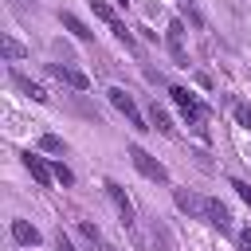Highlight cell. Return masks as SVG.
Masks as SVG:
<instances>
[{"mask_svg":"<svg viewBox=\"0 0 251 251\" xmlns=\"http://www.w3.org/2000/svg\"><path fill=\"white\" fill-rule=\"evenodd\" d=\"M129 161H133V169L145 176V180H153V184H169V169L149 153V149H141V145H129Z\"/></svg>","mask_w":251,"mask_h":251,"instance_id":"cell-1","label":"cell"},{"mask_svg":"<svg viewBox=\"0 0 251 251\" xmlns=\"http://www.w3.org/2000/svg\"><path fill=\"white\" fill-rule=\"evenodd\" d=\"M180 114H184V126H188L196 137H208V118H212V110H208L200 98H192L188 106H180Z\"/></svg>","mask_w":251,"mask_h":251,"instance_id":"cell-2","label":"cell"},{"mask_svg":"<svg viewBox=\"0 0 251 251\" xmlns=\"http://www.w3.org/2000/svg\"><path fill=\"white\" fill-rule=\"evenodd\" d=\"M106 94H110V102H114V106H118V110H122V114L129 118V126H133V129H153V126H145V118H141V110L133 106V98H129V94H126L122 86H110Z\"/></svg>","mask_w":251,"mask_h":251,"instance_id":"cell-3","label":"cell"},{"mask_svg":"<svg viewBox=\"0 0 251 251\" xmlns=\"http://www.w3.org/2000/svg\"><path fill=\"white\" fill-rule=\"evenodd\" d=\"M20 161H24V169H27L31 176H35V184H39V188H51L55 173H51V165H47V161H43L39 153H31V149H27V153H20Z\"/></svg>","mask_w":251,"mask_h":251,"instance_id":"cell-4","label":"cell"},{"mask_svg":"<svg viewBox=\"0 0 251 251\" xmlns=\"http://www.w3.org/2000/svg\"><path fill=\"white\" fill-rule=\"evenodd\" d=\"M47 75H55L59 82H67V86H75V90H86V86H90V78H86L78 67H67V63H47Z\"/></svg>","mask_w":251,"mask_h":251,"instance_id":"cell-5","label":"cell"},{"mask_svg":"<svg viewBox=\"0 0 251 251\" xmlns=\"http://www.w3.org/2000/svg\"><path fill=\"white\" fill-rule=\"evenodd\" d=\"M102 188H106V196L114 200V208H118V216H122V224L129 227V224H133V204H129V196H126V188H122L118 180H106Z\"/></svg>","mask_w":251,"mask_h":251,"instance_id":"cell-6","label":"cell"},{"mask_svg":"<svg viewBox=\"0 0 251 251\" xmlns=\"http://www.w3.org/2000/svg\"><path fill=\"white\" fill-rule=\"evenodd\" d=\"M204 220H208L220 235H227V231H231V212H227L216 196H208V204H204Z\"/></svg>","mask_w":251,"mask_h":251,"instance_id":"cell-7","label":"cell"},{"mask_svg":"<svg viewBox=\"0 0 251 251\" xmlns=\"http://www.w3.org/2000/svg\"><path fill=\"white\" fill-rule=\"evenodd\" d=\"M173 200H176V208L180 212H188L192 220H204V196H196V192H188V188H173Z\"/></svg>","mask_w":251,"mask_h":251,"instance_id":"cell-8","label":"cell"},{"mask_svg":"<svg viewBox=\"0 0 251 251\" xmlns=\"http://www.w3.org/2000/svg\"><path fill=\"white\" fill-rule=\"evenodd\" d=\"M12 239L20 243V247H39V227L35 224H27V220H12Z\"/></svg>","mask_w":251,"mask_h":251,"instance_id":"cell-9","label":"cell"},{"mask_svg":"<svg viewBox=\"0 0 251 251\" xmlns=\"http://www.w3.org/2000/svg\"><path fill=\"white\" fill-rule=\"evenodd\" d=\"M180 35H184V24L173 20V24H169V55H173L176 67H188V55H184V47H180Z\"/></svg>","mask_w":251,"mask_h":251,"instance_id":"cell-10","label":"cell"},{"mask_svg":"<svg viewBox=\"0 0 251 251\" xmlns=\"http://www.w3.org/2000/svg\"><path fill=\"white\" fill-rule=\"evenodd\" d=\"M59 20H63V27H67V31H71V35H75V39H86V43H90V39H94V31H90V27H86V24H82V20H78V16H71V12H63V16H59Z\"/></svg>","mask_w":251,"mask_h":251,"instance_id":"cell-11","label":"cell"},{"mask_svg":"<svg viewBox=\"0 0 251 251\" xmlns=\"http://www.w3.org/2000/svg\"><path fill=\"white\" fill-rule=\"evenodd\" d=\"M12 82H16V86H20V90H24L27 98H35V102H47V90H43L39 82H31V78H24L20 71H12Z\"/></svg>","mask_w":251,"mask_h":251,"instance_id":"cell-12","label":"cell"},{"mask_svg":"<svg viewBox=\"0 0 251 251\" xmlns=\"http://www.w3.org/2000/svg\"><path fill=\"white\" fill-rule=\"evenodd\" d=\"M149 122H153V129L157 133H173V122H169V114H165V106H149Z\"/></svg>","mask_w":251,"mask_h":251,"instance_id":"cell-13","label":"cell"},{"mask_svg":"<svg viewBox=\"0 0 251 251\" xmlns=\"http://www.w3.org/2000/svg\"><path fill=\"white\" fill-rule=\"evenodd\" d=\"M110 31H114V35L126 43V51H129V55H137V51H141V47H137V39H133V31H129L122 20H118V24H110Z\"/></svg>","mask_w":251,"mask_h":251,"instance_id":"cell-14","label":"cell"},{"mask_svg":"<svg viewBox=\"0 0 251 251\" xmlns=\"http://www.w3.org/2000/svg\"><path fill=\"white\" fill-rule=\"evenodd\" d=\"M39 149H43V153H59V157H63V153H67V141H63L59 133H43V137H39Z\"/></svg>","mask_w":251,"mask_h":251,"instance_id":"cell-15","label":"cell"},{"mask_svg":"<svg viewBox=\"0 0 251 251\" xmlns=\"http://www.w3.org/2000/svg\"><path fill=\"white\" fill-rule=\"evenodd\" d=\"M0 51H4V59H8V63H16V59H24V55H27L12 35H4V39H0Z\"/></svg>","mask_w":251,"mask_h":251,"instance_id":"cell-16","label":"cell"},{"mask_svg":"<svg viewBox=\"0 0 251 251\" xmlns=\"http://www.w3.org/2000/svg\"><path fill=\"white\" fill-rule=\"evenodd\" d=\"M153 243H157V251H173L169 231H165V224H161V220H153Z\"/></svg>","mask_w":251,"mask_h":251,"instance_id":"cell-17","label":"cell"},{"mask_svg":"<svg viewBox=\"0 0 251 251\" xmlns=\"http://www.w3.org/2000/svg\"><path fill=\"white\" fill-rule=\"evenodd\" d=\"M51 173H55V180H59L63 188H71V184H75V173H71L63 161H55V165H51Z\"/></svg>","mask_w":251,"mask_h":251,"instance_id":"cell-18","label":"cell"},{"mask_svg":"<svg viewBox=\"0 0 251 251\" xmlns=\"http://www.w3.org/2000/svg\"><path fill=\"white\" fill-rule=\"evenodd\" d=\"M90 8H94V16H98V20H106V24H118V16H114V8H110L106 0H90Z\"/></svg>","mask_w":251,"mask_h":251,"instance_id":"cell-19","label":"cell"},{"mask_svg":"<svg viewBox=\"0 0 251 251\" xmlns=\"http://www.w3.org/2000/svg\"><path fill=\"white\" fill-rule=\"evenodd\" d=\"M78 235H82L86 243H98V239H102V231H98L90 220H78Z\"/></svg>","mask_w":251,"mask_h":251,"instance_id":"cell-20","label":"cell"},{"mask_svg":"<svg viewBox=\"0 0 251 251\" xmlns=\"http://www.w3.org/2000/svg\"><path fill=\"white\" fill-rule=\"evenodd\" d=\"M169 98H173L176 106H188V102H192L196 94H192V90H184V86H169Z\"/></svg>","mask_w":251,"mask_h":251,"instance_id":"cell-21","label":"cell"},{"mask_svg":"<svg viewBox=\"0 0 251 251\" xmlns=\"http://www.w3.org/2000/svg\"><path fill=\"white\" fill-rule=\"evenodd\" d=\"M235 118L243 129H251V102H235Z\"/></svg>","mask_w":251,"mask_h":251,"instance_id":"cell-22","label":"cell"},{"mask_svg":"<svg viewBox=\"0 0 251 251\" xmlns=\"http://www.w3.org/2000/svg\"><path fill=\"white\" fill-rule=\"evenodd\" d=\"M231 188H235V192H239V200L251 208V184H247V180H231Z\"/></svg>","mask_w":251,"mask_h":251,"instance_id":"cell-23","label":"cell"},{"mask_svg":"<svg viewBox=\"0 0 251 251\" xmlns=\"http://www.w3.org/2000/svg\"><path fill=\"white\" fill-rule=\"evenodd\" d=\"M55 247H59V251H75L71 239H67V231H55Z\"/></svg>","mask_w":251,"mask_h":251,"instance_id":"cell-24","label":"cell"},{"mask_svg":"<svg viewBox=\"0 0 251 251\" xmlns=\"http://www.w3.org/2000/svg\"><path fill=\"white\" fill-rule=\"evenodd\" d=\"M239 247H243V251H251V227H243V231H239Z\"/></svg>","mask_w":251,"mask_h":251,"instance_id":"cell-25","label":"cell"},{"mask_svg":"<svg viewBox=\"0 0 251 251\" xmlns=\"http://www.w3.org/2000/svg\"><path fill=\"white\" fill-rule=\"evenodd\" d=\"M90 251H114V247H110L106 239H98V243H90Z\"/></svg>","mask_w":251,"mask_h":251,"instance_id":"cell-26","label":"cell"},{"mask_svg":"<svg viewBox=\"0 0 251 251\" xmlns=\"http://www.w3.org/2000/svg\"><path fill=\"white\" fill-rule=\"evenodd\" d=\"M118 4H129V0H118Z\"/></svg>","mask_w":251,"mask_h":251,"instance_id":"cell-27","label":"cell"}]
</instances>
